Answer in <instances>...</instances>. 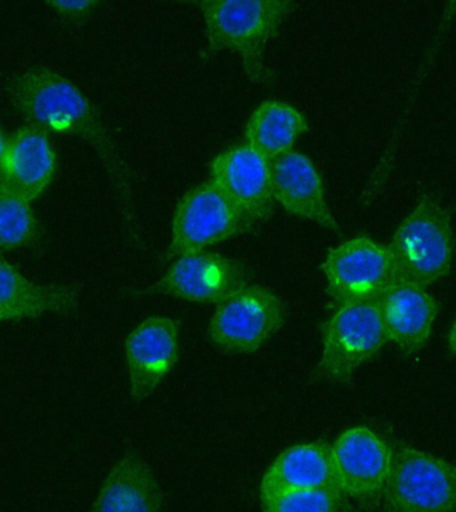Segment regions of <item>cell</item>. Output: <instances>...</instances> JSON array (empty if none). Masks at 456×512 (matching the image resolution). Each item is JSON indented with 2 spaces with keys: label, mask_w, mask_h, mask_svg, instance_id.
Masks as SVG:
<instances>
[{
  "label": "cell",
  "mask_w": 456,
  "mask_h": 512,
  "mask_svg": "<svg viewBox=\"0 0 456 512\" xmlns=\"http://www.w3.org/2000/svg\"><path fill=\"white\" fill-rule=\"evenodd\" d=\"M8 98L27 124L86 140L102 162L114 187L124 224L138 226L130 167L103 123L98 108L74 82L51 68L32 66L12 76Z\"/></svg>",
  "instance_id": "6da1fadb"
},
{
  "label": "cell",
  "mask_w": 456,
  "mask_h": 512,
  "mask_svg": "<svg viewBox=\"0 0 456 512\" xmlns=\"http://www.w3.org/2000/svg\"><path fill=\"white\" fill-rule=\"evenodd\" d=\"M196 6L202 12L207 40L204 56L234 52L251 83L272 86L276 75L264 62V52L296 4L287 0H204Z\"/></svg>",
  "instance_id": "7a4b0ae2"
},
{
  "label": "cell",
  "mask_w": 456,
  "mask_h": 512,
  "mask_svg": "<svg viewBox=\"0 0 456 512\" xmlns=\"http://www.w3.org/2000/svg\"><path fill=\"white\" fill-rule=\"evenodd\" d=\"M451 219L438 196L426 195L402 220L387 246L398 282L426 288L446 278L454 259Z\"/></svg>",
  "instance_id": "3957f363"
},
{
  "label": "cell",
  "mask_w": 456,
  "mask_h": 512,
  "mask_svg": "<svg viewBox=\"0 0 456 512\" xmlns=\"http://www.w3.org/2000/svg\"><path fill=\"white\" fill-rule=\"evenodd\" d=\"M256 226L214 182L190 188L180 198L171 223L167 259L206 251Z\"/></svg>",
  "instance_id": "277c9868"
},
{
  "label": "cell",
  "mask_w": 456,
  "mask_h": 512,
  "mask_svg": "<svg viewBox=\"0 0 456 512\" xmlns=\"http://www.w3.org/2000/svg\"><path fill=\"white\" fill-rule=\"evenodd\" d=\"M383 512L456 511V466L411 446L392 452Z\"/></svg>",
  "instance_id": "5b68a950"
},
{
  "label": "cell",
  "mask_w": 456,
  "mask_h": 512,
  "mask_svg": "<svg viewBox=\"0 0 456 512\" xmlns=\"http://www.w3.org/2000/svg\"><path fill=\"white\" fill-rule=\"evenodd\" d=\"M286 319L279 295L266 286L248 284L216 306L208 335L224 354H255L282 330Z\"/></svg>",
  "instance_id": "8992f818"
},
{
  "label": "cell",
  "mask_w": 456,
  "mask_h": 512,
  "mask_svg": "<svg viewBox=\"0 0 456 512\" xmlns=\"http://www.w3.org/2000/svg\"><path fill=\"white\" fill-rule=\"evenodd\" d=\"M387 343L379 302L338 306L323 326L319 375L331 382L350 383Z\"/></svg>",
  "instance_id": "52a82bcc"
},
{
  "label": "cell",
  "mask_w": 456,
  "mask_h": 512,
  "mask_svg": "<svg viewBox=\"0 0 456 512\" xmlns=\"http://www.w3.org/2000/svg\"><path fill=\"white\" fill-rule=\"evenodd\" d=\"M320 270L336 306L379 302L398 282L387 246L368 236H358L331 248Z\"/></svg>",
  "instance_id": "ba28073f"
},
{
  "label": "cell",
  "mask_w": 456,
  "mask_h": 512,
  "mask_svg": "<svg viewBox=\"0 0 456 512\" xmlns=\"http://www.w3.org/2000/svg\"><path fill=\"white\" fill-rule=\"evenodd\" d=\"M331 447L343 494L364 511L380 507L391 470V447L366 426L347 428Z\"/></svg>",
  "instance_id": "9c48e42d"
},
{
  "label": "cell",
  "mask_w": 456,
  "mask_h": 512,
  "mask_svg": "<svg viewBox=\"0 0 456 512\" xmlns=\"http://www.w3.org/2000/svg\"><path fill=\"white\" fill-rule=\"evenodd\" d=\"M248 284V272L242 263L206 250L175 259L147 292L218 306Z\"/></svg>",
  "instance_id": "30bf717a"
},
{
  "label": "cell",
  "mask_w": 456,
  "mask_h": 512,
  "mask_svg": "<svg viewBox=\"0 0 456 512\" xmlns=\"http://www.w3.org/2000/svg\"><path fill=\"white\" fill-rule=\"evenodd\" d=\"M180 322L154 315L142 320L124 342L128 391L140 402L150 398L178 362Z\"/></svg>",
  "instance_id": "8fae6325"
},
{
  "label": "cell",
  "mask_w": 456,
  "mask_h": 512,
  "mask_svg": "<svg viewBox=\"0 0 456 512\" xmlns=\"http://www.w3.org/2000/svg\"><path fill=\"white\" fill-rule=\"evenodd\" d=\"M211 182L255 223L274 214L271 163L247 144L226 148L212 159Z\"/></svg>",
  "instance_id": "7c38bea8"
},
{
  "label": "cell",
  "mask_w": 456,
  "mask_h": 512,
  "mask_svg": "<svg viewBox=\"0 0 456 512\" xmlns=\"http://www.w3.org/2000/svg\"><path fill=\"white\" fill-rule=\"evenodd\" d=\"M271 188L275 203L280 204L287 214L327 230H339L328 206L322 175L302 152L294 150L271 162Z\"/></svg>",
  "instance_id": "4fadbf2b"
},
{
  "label": "cell",
  "mask_w": 456,
  "mask_h": 512,
  "mask_svg": "<svg viewBox=\"0 0 456 512\" xmlns=\"http://www.w3.org/2000/svg\"><path fill=\"white\" fill-rule=\"evenodd\" d=\"M56 166L58 158L50 134L42 128L26 124L8 138L6 154L0 166V183L32 203L50 187Z\"/></svg>",
  "instance_id": "5bb4252c"
},
{
  "label": "cell",
  "mask_w": 456,
  "mask_h": 512,
  "mask_svg": "<svg viewBox=\"0 0 456 512\" xmlns=\"http://www.w3.org/2000/svg\"><path fill=\"white\" fill-rule=\"evenodd\" d=\"M388 342L404 356L415 355L430 340L439 306L426 288L396 282L379 300Z\"/></svg>",
  "instance_id": "9a60e30c"
},
{
  "label": "cell",
  "mask_w": 456,
  "mask_h": 512,
  "mask_svg": "<svg viewBox=\"0 0 456 512\" xmlns=\"http://www.w3.org/2000/svg\"><path fill=\"white\" fill-rule=\"evenodd\" d=\"M78 302L75 286L36 283L0 256V323L67 315Z\"/></svg>",
  "instance_id": "2e32d148"
},
{
  "label": "cell",
  "mask_w": 456,
  "mask_h": 512,
  "mask_svg": "<svg viewBox=\"0 0 456 512\" xmlns=\"http://www.w3.org/2000/svg\"><path fill=\"white\" fill-rule=\"evenodd\" d=\"M158 479L139 455L126 454L112 466L90 512H162Z\"/></svg>",
  "instance_id": "e0dca14e"
},
{
  "label": "cell",
  "mask_w": 456,
  "mask_h": 512,
  "mask_svg": "<svg viewBox=\"0 0 456 512\" xmlns=\"http://www.w3.org/2000/svg\"><path fill=\"white\" fill-rule=\"evenodd\" d=\"M340 490L332 447L326 442L295 444L276 456L259 490Z\"/></svg>",
  "instance_id": "ac0fdd59"
},
{
  "label": "cell",
  "mask_w": 456,
  "mask_h": 512,
  "mask_svg": "<svg viewBox=\"0 0 456 512\" xmlns=\"http://www.w3.org/2000/svg\"><path fill=\"white\" fill-rule=\"evenodd\" d=\"M310 130L303 112L290 103L267 100L252 112L244 130L246 144L268 162L294 151L300 136Z\"/></svg>",
  "instance_id": "d6986e66"
},
{
  "label": "cell",
  "mask_w": 456,
  "mask_h": 512,
  "mask_svg": "<svg viewBox=\"0 0 456 512\" xmlns=\"http://www.w3.org/2000/svg\"><path fill=\"white\" fill-rule=\"evenodd\" d=\"M38 238V220L31 203L0 183V250L31 246Z\"/></svg>",
  "instance_id": "ffe728a7"
},
{
  "label": "cell",
  "mask_w": 456,
  "mask_h": 512,
  "mask_svg": "<svg viewBox=\"0 0 456 512\" xmlns=\"http://www.w3.org/2000/svg\"><path fill=\"white\" fill-rule=\"evenodd\" d=\"M347 499L336 488L259 490L263 512H346Z\"/></svg>",
  "instance_id": "44dd1931"
},
{
  "label": "cell",
  "mask_w": 456,
  "mask_h": 512,
  "mask_svg": "<svg viewBox=\"0 0 456 512\" xmlns=\"http://www.w3.org/2000/svg\"><path fill=\"white\" fill-rule=\"evenodd\" d=\"M99 4L94 0H83V2H63V0H59V2H48L47 6L64 22L80 23L92 14Z\"/></svg>",
  "instance_id": "7402d4cb"
},
{
  "label": "cell",
  "mask_w": 456,
  "mask_h": 512,
  "mask_svg": "<svg viewBox=\"0 0 456 512\" xmlns=\"http://www.w3.org/2000/svg\"><path fill=\"white\" fill-rule=\"evenodd\" d=\"M7 143H8V138H7L6 134H4L2 128H0V166H2L4 154H6Z\"/></svg>",
  "instance_id": "603a6c76"
},
{
  "label": "cell",
  "mask_w": 456,
  "mask_h": 512,
  "mask_svg": "<svg viewBox=\"0 0 456 512\" xmlns=\"http://www.w3.org/2000/svg\"><path fill=\"white\" fill-rule=\"evenodd\" d=\"M448 344H450L451 351L456 355V320L452 324L450 334H448Z\"/></svg>",
  "instance_id": "cb8c5ba5"
}]
</instances>
